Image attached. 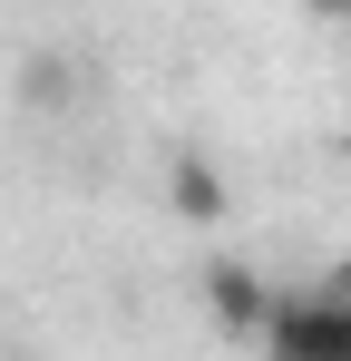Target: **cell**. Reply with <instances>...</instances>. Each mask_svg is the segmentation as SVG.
I'll return each mask as SVG.
<instances>
[{
	"label": "cell",
	"instance_id": "5",
	"mask_svg": "<svg viewBox=\"0 0 351 361\" xmlns=\"http://www.w3.org/2000/svg\"><path fill=\"white\" fill-rule=\"evenodd\" d=\"M302 10H312V20H351V0H302Z\"/></svg>",
	"mask_w": 351,
	"mask_h": 361
},
{
	"label": "cell",
	"instance_id": "7",
	"mask_svg": "<svg viewBox=\"0 0 351 361\" xmlns=\"http://www.w3.org/2000/svg\"><path fill=\"white\" fill-rule=\"evenodd\" d=\"M342 118H351V88H342Z\"/></svg>",
	"mask_w": 351,
	"mask_h": 361
},
{
	"label": "cell",
	"instance_id": "6",
	"mask_svg": "<svg viewBox=\"0 0 351 361\" xmlns=\"http://www.w3.org/2000/svg\"><path fill=\"white\" fill-rule=\"evenodd\" d=\"M332 293H342V302H351V264H342V283H332Z\"/></svg>",
	"mask_w": 351,
	"mask_h": 361
},
{
	"label": "cell",
	"instance_id": "3",
	"mask_svg": "<svg viewBox=\"0 0 351 361\" xmlns=\"http://www.w3.org/2000/svg\"><path fill=\"white\" fill-rule=\"evenodd\" d=\"M166 205L185 215V225H215V215L234 205V185H225L215 157H195V147H185V157H166Z\"/></svg>",
	"mask_w": 351,
	"mask_h": 361
},
{
	"label": "cell",
	"instance_id": "4",
	"mask_svg": "<svg viewBox=\"0 0 351 361\" xmlns=\"http://www.w3.org/2000/svg\"><path fill=\"white\" fill-rule=\"evenodd\" d=\"M20 88H30V98H68V68H58V59H30V68H20Z\"/></svg>",
	"mask_w": 351,
	"mask_h": 361
},
{
	"label": "cell",
	"instance_id": "2",
	"mask_svg": "<svg viewBox=\"0 0 351 361\" xmlns=\"http://www.w3.org/2000/svg\"><path fill=\"white\" fill-rule=\"evenodd\" d=\"M205 312H215V332H234V342H264L273 283H264L254 264H205Z\"/></svg>",
	"mask_w": 351,
	"mask_h": 361
},
{
	"label": "cell",
	"instance_id": "1",
	"mask_svg": "<svg viewBox=\"0 0 351 361\" xmlns=\"http://www.w3.org/2000/svg\"><path fill=\"white\" fill-rule=\"evenodd\" d=\"M264 352H283V361H351V302L342 293H273Z\"/></svg>",
	"mask_w": 351,
	"mask_h": 361
}]
</instances>
